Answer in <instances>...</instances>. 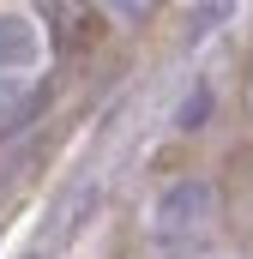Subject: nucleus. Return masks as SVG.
<instances>
[{"mask_svg": "<svg viewBox=\"0 0 253 259\" xmlns=\"http://www.w3.org/2000/svg\"><path fill=\"white\" fill-rule=\"evenodd\" d=\"M205 115H211V91L193 84L187 97H181V109H175V121H181V127H205Z\"/></svg>", "mask_w": 253, "mask_h": 259, "instance_id": "obj_5", "label": "nucleus"}, {"mask_svg": "<svg viewBox=\"0 0 253 259\" xmlns=\"http://www.w3.org/2000/svg\"><path fill=\"white\" fill-rule=\"evenodd\" d=\"M205 217H211V187H205V181H175L169 193L157 199V229H163V235L199 229Z\"/></svg>", "mask_w": 253, "mask_h": 259, "instance_id": "obj_1", "label": "nucleus"}, {"mask_svg": "<svg viewBox=\"0 0 253 259\" xmlns=\"http://www.w3.org/2000/svg\"><path fill=\"white\" fill-rule=\"evenodd\" d=\"M85 211H97V187H85V181H78V187H72V193H66L61 205H55V223H49L43 247H61L66 235H72V229L85 223Z\"/></svg>", "mask_w": 253, "mask_h": 259, "instance_id": "obj_2", "label": "nucleus"}, {"mask_svg": "<svg viewBox=\"0 0 253 259\" xmlns=\"http://www.w3.org/2000/svg\"><path fill=\"white\" fill-rule=\"evenodd\" d=\"M30 61H36V30L24 18H0V72H18Z\"/></svg>", "mask_w": 253, "mask_h": 259, "instance_id": "obj_3", "label": "nucleus"}, {"mask_svg": "<svg viewBox=\"0 0 253 259\" xmlns=\"http://www.w3.org/2000/svg\"><path fill=\"white\" fill-rule=\"evenodd\" d=\"M30 109H36V91L24 78H0V127H18Z\"/></svg>", "mask_w": 253, "mask_h": 259, "instance_id": "obj_4", "label": "nucleus"}]
</instances>
